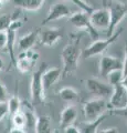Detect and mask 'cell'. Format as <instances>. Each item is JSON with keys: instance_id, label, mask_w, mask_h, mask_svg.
Segmentation results:
<instances>
[{"instance_id": "6", "label": "cell", "mask_w": 127, "mask_h": 133, "mask_svg": "<svg viewBox=\"0 0 127 133\" xmlns=\"http://www.w3.org/2000/svg\"><path fill=\"white\" fill-rule=\"evenodd\" d=\"M70 22L73 26L76 27L77 29H84L88 32V36L91 37L93 40H97L98 39V30H96L95 28L92 26L91 21H89V14H87L86 11H79V12H74L69 17Z\"/></svg>"}, {"instance_id": "14", "label": "cell", "mask_w": 127, "mask_h": 133, "mask_svg": "<svg viewBox=\"0 0 127 133\" xmlns=\"http://www.w3.org/2000/svg\"><path fill=\"white\" fill-rule=\"evenodd\" d=\"M98 69H100V76L106 78V76L113 70L123 69V61L117 57L105 55L101 58Z\"/></svg>"}, {"instance_id": "15", "label": "cell", "mask_w": 127, "mask_h": 133, "mask_svg": "<svg viewBox=\"0 0 127 133\" xmlns=\"http://www.w3.org/2000/svg\"><path fill=\"white\" fill-rule=\"evenodd\" d=\"M61 76H62V70L58 66L44 70V72L42 73V83L44 91L50 90L61 79Z\"/></svg>"}, {"instance_id": "37", "label": "cell", "mask_w": 127, "mask_h": 133, "mask_svg": "<svg viewBox=\"0 0 127 133\" xmlns=\"http://www.w3.org/2000/svg\"><path fill=\"white\" fill-rule=\"evenodd\" d=\"M3 69H5V62H3V60L0 58V71H2Z\"/></svg>"}, {"instance_id": "39", "label": "cell", "mask_w": 127, "mask_h": 133, "mask_svg": "<svg viewBox=\"0 0 127 133\" xmlns=\"http://www.w3.org/2000/svg\"><path fill=\"white\" fill-rule=\"evenodd\" d=\"M5 1H6V0H0V9L2 8V6H3V3H5Z\"/></svg>"}, {"instance_id": "12", "label": "cell", "mask_w": 127, "mask_h": 133, "mask_svg": "<svg viewBox=\"0 0 127 133\" xmlns=\"http://www.w3.org/2000/svg\"><path fill=\"white\" fill-rule=\"evenodd\" d=\"M108 105L110 109H119L127 105V89L122 83L113 85V92L109 97Z\"/></svg>"}, {"instance_id": "23", "label": "cell", "mask_w": 127, "mask_h": 133, "mask_svg": "<svg viewBox=\"0 0 127 133\" xmlns=\"http://www.w3.org/2000/svg\"><path fill=\"white\" fill-rule=\"evenodd\" d=\"M7 102H8V110H9L10 115L14 114L16 112L21 110L22 101L20 100V98L18 97V95H12V97H10L7 100Z\"/></svg>"}, {"instance_id": "29", "label": "cell", "mask_w": 127, "mask_h": 133, "mask_svg": "<svg viewBox=\"0 0 127 133\" xmlns=\"http://www.w3.org/2000/svg\"><path fill=\"white\" fill-rule=\"evenodd\" d=\"M109 113L112 114V115L123 116V118H126L127 119V105L124 107V108H119V109H112V110L109 111Z\"/></svg>"}, {"instance_id": "31", "label": "cell", "mask_w": 127, "mask_h": 133, "mask_svg": "<svg viewBox=\"0 0 127 133\" xmlns=\"http://www.w3.org/2000/svg\"><path fill=\"white\" fill-rule=\"evenodd\" d=\"M63 132H65V133H80L81 132V129L75 127L74 123H73V124H70V125L65 127L63 129Z\"/></svg>"}, {"instance_id": "7", "label": "cell", "mask_w": 127, "mask_h": 133, "mask_svg": "<svg viewBox=\"0 0 127 133\" xmlns=\"http://www.w3.org/2000/svg\"><path fill=\"white\" fill-rule=\"evenodd\" d=\"M85 87L89 93H92L96 98L109 99L110 94L113 92V85L108 82H104L100 79L89 78L85 81Z\"/></svg>"}, {"instance_id": "38", "label": "cell", "mask_w": 127, "mask_h": 133, "mask_svg": "<svg viewBox=\"0 0 127 133\" xmlns=\"http://www.w3.org/2000/svg\"><path fill=\"white\" fill-rule=\"evenodd\" d=\"M82 1L86 2V3H87V5H89V6H92V7H94V6H93V1H94V0H82Z\"/></svg>"}, {"instance_id": "16", "label": "cell", "mask_w": 127, "mask_h": 133, "mask_svg": "<svg viewBox=\"0 0 127 133\" xmlns=\"http://www.w3.org/2000/svg\"><path fill=\"white\" fill-rule=\"evenodd\" d=\"M40 28H36L34 30L30 31L29 33H27L26 36L21 37L18 41V48L23 51V50L32 49V47L36 43V41L39 40V33H40Z\"/></svg>"}, {"instance_id": "9", "label": "cell", "mask_w": 127, "mask_h": 133, "mask_svg": "<svg viewBox=\"0 0 127 133\" xmlns=\"http://www.w3.org/2000/svg\"><path fill=\"white\" fill-rule=\"evenodd\" d=\"M89 21H91L92 26L96 30L107 31V29L109 27V21H110L108 9L106 7L100 8V9H95L94 8L93 11L89 14Z\"/></svg>"}, {"instance_id": "18", "label": "cell", "mask_w": 127, "mask_h": 133, "mask_svg": "<svg viewBox=\"0 0 127 133\" xmlns=\"http://www.w3.org/2000/svg\"><path fill=\"white\" fill-rule=\"evenodd\" d=\"M13 5L28 11H36L42 7L44 0H12Z\"/></svg>"}, {"instance_id": "21", "label": "cell", "mask_w": 127, "mask_h": 133, "mask_svg": "<svg viewBox=\"0 0 127 133\" xmlns=\"http://www.w3.org/2000/svg\"><path fill=\"white\" fill-rule=\"evenodd\" d=\"M105 116H106V114L100 116L98 119L94 120V121L86 122L83 127L81 128V132H84V133H95V132H97L98 131L97 129H98V127L101 125V123L103 122V120L105 119Z\"/></svg>"}, {"instance_id": "4", "label": "cell", "mask_w": 127, "mask_h": 133, "mask_svg": "<svg viewBox=\"0 0 127 133\" xmlns=\"http://www.w3.org/2000/svg\"><path fill=\"white\" fill-rule=\"evenodd\" d=\"M121 33H122V30L119 29V30H117V31L115 30V32H114L112 36L107 37L106 39L94 40L87 48H85L83 51H82V57L85 58V59H88V58L102 55V53L107 50V48L109 45H112L118 39V37L121 36Z\"/></svg>"}, {"instance_id": "35", "label": "cell", "mask_w": 127, "mask_h": 133, "mask_svg": "<svg viewBox=\"0 0 127 133\" xmlns=\"http://www.w3.org/2000/svg\"><path fill=\"white\" fill-rule=\"evenodd\" d=\"M9 132L10 133H24V131L23 130H21V129H18V128H12L11 130H9Z\"/></svg>"}, {"instance_id": "30", "label": "cell", "mask_w": 127, "mask_h": 133, "mask_svg": "<svg viewBox=\"0 0 127 133\" xmlns=\"http://www.w3.org/2000/svg\"><path fill=\"white\" fill-rule=\"evenodd\" d=\"M8 100V90L6 85L2 83L1 79H0V101H7Z\"/></svg>"}, {"instance_id": "22", "label": "cell", "mask_w": 127, "mask_h": 133, "mask_svg": "<svg viewBox=\"0 0 127 133\" xmlns=\"http://www.w3.org/2000/svg\"><path fill=\"white\" fill-rule=\"evenodd\" d=\"M24 116H26V132L28 131H34L35 128V122H36V118L33 110L31 109H24L23 111Z\"/></svg>"}, {"instance_id": "27", "label": "cell", "mask_w": 127, "mask_h": 133, "mask_svg": "<svg viewBox=\"0 0 127 133\" xmlns=\"http://www.w3.org/2000/svg\"><path fill=\"white\" fill-rule=\"evenodd\" d=\"M69 1L73 2V3H74V5H76L77 7H79L81 10H83V11H86L87 14H91V12L93 11V9H94V7H92V6L87 5L86 2L82 1V0H69Z\"/></svg>"}, {"instance_id": "8", "label": "cell", "mask_w": 127, "mask_h": 133, "mask_svg": "<svg viewBox=\"0 0 127 133\" xmlns=\"http://www.w3.org/2000/svg\"><path fill=\"white\" fill-rule=\"evenodd\" d=\"M39 59V53L32 49L23 50L19 53L18 58H16V68L21 73H27L32 70Z\"/></svg>"}, {"instance_id": "3", "label": "cell", "mask_w": 127, "mask_h": 133, "mask_svg": "<svg viewBox=\"0 0 127 133\" xmlns=\"http://www.w3.org/2000/svg\"><path fill=\"white\" fill-rule=\"evenodd\" d=\"M109 110V105L106 99L96 98L88 100L83 105V113L86 122H91L98 119L100 116L106 114V112Z\"/></svg>"}, {"instance_id": "33", "label": "cell", "mask_w": 127, "mask_h": 133, "mask_svg": "<svg viewBox=\"0 0 127 133\" xmlns=\"http://www.w3.org/2000/svg\"><path fill=\"white\" fill-rule=\"evenodd\" d=\"M127 74V42L125 44V58L123 61V77Z\"/></svg>"}, {"instance_id": "19", "label": "cell", "mask_w": 127, "mask_h": 133, "mask_svg": "<svg viewBox=\"0 0 127 133\" xmlns=\"http://www.w3.org/2000/svg\"><path fill=\"white\" fill-rule=\"evenodd\" d=\"M59 97L65 102H77L80 100V93L72 87H64L59 91Z\"/></svg>"}, {"instance_id": "17", "label": "cell", "mask_w": 127, "mask_h": 133, "mask_svg": "<svg viewBox=\"0 0 127 133\" xmlns=\"http://www.w3.org/2000/svg\"><path fill=\"white\" fill-rule=\"evenodd\" d=\"M77 116V111L76 108L74 105H68L65 107L63 111L61 112L60 114V125L62 129H64L65 127L70 125V124H73L76 120Z\"/></svg>"}, {"instance_id": "26", "label": "cell", "mask_w": 127, "mask_h": 133, "mask_svg": "<svg viewBox=\"0 0 127 133\" xmlns=\"http://www.w3.org/2000/svg\"><path fill=\"white\" fill-rule=\"evenodd\" d=\"M12 16L11 15H3L0 16V31H6L8 27L10 26L12 21Z\"/></svg>"}, {"instance_id": "1", "label": "cell", "mask_w": 127, "mask_h": 133, "mask_svg": "<svg viewBox=\"0 0 127 133\" xmlns=\"http://www.w3.org/2000/svg\"><path fill=\"white\" fill-rule=\"evenodd\" d=\"M80 37L73 36L71 42H69L61 52V59L63 62L62 79L68 78L74 73L79 68V61L82 56V50L80 47Z\"/></svg>"}, {"instance_id": "11", "label": "cell", "mask_w": 127, "mask_h": 133, "mask_svg": "<svg viewBox=\"0 0 127 133\" xmlns=\"http://www.w3.org/2000/svg\"><path fill=\"white\" fill-rule=\"evenodd\" d=\"M71 15H72V10L66 5L61 2H56L50 8L47 17L42 20L41 26H44V24H47L49 22L55 21V20H59L62 18H69Z\"/></svg>"}, {"instance_id": "25", "label": "cell", "mask_w": 127, "mask_h": 133, "mask_svg": "<svg viewBox=\"0 0 127 133\" xmlns=\"http://www.w3.org/2000/svg\"><path fill=\"white\" fill-rule=\"evenodd\" d=\"M106 79H107V82L112 85L121 83L122 79H123V69H116V70L110 71L107 76H106Z\"/></svg>"}, {"instance_id": "5", "label": "cell", "mask_w": 127, "mask_h": 133, "mask_svg": "<svg viewBox=\"0 0 127 133\" xmlns=\"http://www.w3.org/2000/svg\"><path fill=\"white\" fill-rule=\"evenodd\" d=\"M47 69V63H42L38 70L32 73L31 83H30V93L31 101L33 104H40L44 101V88L42 83V73Z\"/></svg>"}, {"instance_id": "13", "label": "cell", "mask_w": 127, "mask_h": 133, "mask_svg": "<svg viewBox=\"0 0 127 133\" xmlns=\"http://www.w3.org/2000/svg\"><path fill=\"white\" fill-rule=\"evenodd\" d=\"M62 30L59 28H46L40 30L39 33L40 43L44 47H53L59 42V40L62 39Z\"/></svg>"}, {"instance_id": "24", "label": "cell", "mask_w": 127, "mask_h": 133, "mask_svg": "<svg viewBox=\"0 0 127 133\" xmlns=\"http://www.w3.org/2000/svg\"><path fill=\"white\" fill-rule=\"evenodd\" d=\"M11 121L12 124H13L14 128H18V129H21L26 132V116H24L23 111H18L16 112L14 114L11 115Z\"/></svg>"}, {"instance_id": "36", "label": "cell", "mask_w": 127, "mask_h": 133, "mask_svg": "<svg viewBox=\"0 0 127 133\" xmlns=\"http://www.w3.org/2000/svg\"><path fill=\"white\" fill-rule=\"evenodd\" d=\"M121 83H122V84H123V85H124V87H125V88L127 89V74H126V76H124V77H123V79H122V81H121Z\"/></svg>"}, {"instance_id": "34", "label": "cell", "mask_w": 127, "mask_h": 133, "mask_svg": "<svg viewBox=\"0 0 127 133\" xmlns=\"http://www.w3.org/2000/svg\"><path fill=\"white\" fill-rule=\"evenodd\" d=\"M97 132H101V133H117L118 130H117V128H106L105 130H101V131H97Z\"/></svg>"}, {"instance_id": "32", "label": "cell", "mask_w": 127, "mask_h": 133, "mask_svg": "<svg viewBox=\"0 0 127 133\" xmlns=\"http://www.w3.org/2000/svg\"><path fill=\"white\" fill-rule=\"evenodd\" d=\"M7 44V32L0 31V49H5Z\"/></svg>"}, {"instance_id": "28", "label": "cell", "mask_w": 127, "mask_h": 133, "mask_svg": "<svg viewBox=\"0 0 127 133\" xmlns=\"http://www.w3.org/2000/svg\"><path fill=\"white\" fill-rule=\"evenodd\" d=\"M8 114H9L8 102L7 101H0V122H1Z\"/></svg>"}, {"instance_id": "10", "label": "cell", "mask_w": 127, "mask_h": 133, "mask_svg": "<svg viewBox=\"0 0 127 133\" xmlns=\"http://www.w3.org/2000/svg\"><path fill=\"white\" fill-rule=\"evenodd\" d=\"M22 27V21L21 20H12L10 26L8 27V29L6 30L7 32V44L6 48L7 52L9 55L10 61L11 63L16 65V56H14V44H16V35H17V31L20 28Z\"/></svg>"}, {"instance_id": "20", "label": "cell", "mask_w": 127, "mask_h": 133, "mask_svg": "<svg viewBox=\"0 0 127 133\" xmlns=\"http://www.w3.org/2000/svg\"><path fill=\"white\" fill-rule=\"evenodd\" d=\"M51 130V118L48 115H40L36 118L34 132L35 133H50Z\"/></svg>"}, {"instance_id": "2", "label": "cell", "mask_w": 127, "mask_h": 133, "mask_svg": "<svg viewBox=\"0 0 127 133\" xmlns=\"http://www.w3.org/2000/svg\"><path fill=\"white\" fill-rule=\"evenodd\" d=\"M104 5L109 11L110 21L107 29V37L115 32L117 26L127 15V3L122 2L121 0H104Z\"/></svg>"}]
</instances>
